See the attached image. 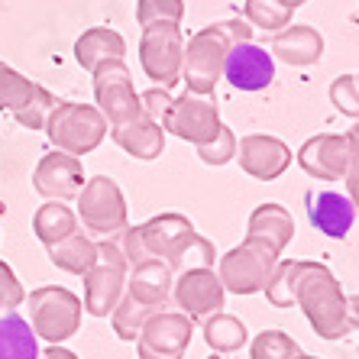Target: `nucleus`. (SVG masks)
Masks as SVG:
<instances>
[{"mask_svg": "<svg viewBox=\"0 0 359 359\" xmlns=\"http://www.w3.org/2000/svg\"><path fill=\"white\" fill-rule=\"evenodd\" d=\"M294 304L304 311L308 324L314 327V334L324 340H340L353 330L350 320V304L343 294L340 282L324 262L304 259L298 272V285H294Z\"/></svg>", "mask_w": 359, "mask_h": 359, "instance_id": "1", "label": "nucleus"}, {"mask_svg": "<svg viewBox=\"0 0 359 359\" xmlns=\"http://www.w3.org/2000/svg\"><path fill=\"white\" fill-rule=\"evenodd\" d=\"M194 233L198 230H194V224L188 217H182V214H159V217L146 220L140 226H123V233L117 240L130 269L149 259H162L168 266Z\"/></svg>", "mask_w": 359, "mask_h": 359, "instance_id": "2", "label": "nucleus"}, {"mask_svg": "<svg viewBox=\"0 0 359 359\" xmlns=\"http://www.w3.org/2000/svg\"><path fill=\"white\" fill-rule=\"evenodd\" d=\"M107 120L94 104H78V100H59L55 110L46 120V136L59 152L68 156H88L104 142L107 136Z\"/></svg>", "mask_w": 359, "mask_h": 359, "instance_id": "3", "label": "nucleus"}, {"mask_svg": "<svg viewBox=\"0 0 359 359\" xmlns=\"http://www.w3.org/2000/svg\"><path fill=\"white\" fill-rule=\"evenodd\" d=\"M278 256L266 240L259 236H246L240 246H233L230 252L217 256V278L224 285V292L230 294H259L269 285L272 272L278 266Z\"/></svg>", "mask_w": 359, "mask_h": 359, "instance_id": "4", "label": "nucleus"}, {"mask_svg": "<svg viewBox=\"0 0 359 359\" xmlns=\"http://www.w3.org/2000/svg\"><path fill=\"white\" fill-rule=\"evenodd\" d=\"M26 311H29V327L33 334L46 343H65L78 334L81 327L84 304L75 292L62 285H42L26 294Z\"/></svg>", "mask_w": 359, "mask_h": 359, "instance_id": "5", "label": "nucleus"}, {"mask_svg": "<svg viewBox=\"0 0 359 359\" xmlns=\"http://www.w3.org/2000/svg\"><path fill=\"white\" fill-rule=\"evenodd\" d=\"M230 36L224 33L220 23H210L204 29L191 36L184 42V52H182V81L188 84L191 94H204L210 97L217 81L224 78V62H226V52H230Z\"/></svg>", "mask_w": 359, "mask_h": 359, "instance_id": "6", "label": "nucleus"}, {"mask_svg": "<svg viewBox=\"0 0 359 359\" xmlns=\"http://www.w3.org/2000/svg\"><path fill=\"white\" fill-rule=\"evenodd\" d=\"M126 272H130V262H126L123 250H120V240L110 236V240L97 243V259L94 266L84 272V311L91 318H110V311L117 308V301L126 292Z\"/></svg>", "mask_w": 359, "mask_h": 359, "instance_id": "7", "label": "nucleus"}, {"mask_svg": "<svg viewBox=\"0 0 359 359\" xmlns=\"http://www.w3.org/2000/svg\"><path fill=\"white\" fill-rule=\"evenodd\" d=\"M78 220L88 233H97L100 240L120 236L126 226V198L120 184L107 175H94L78 191Z\"/></svg>", "mask_w": 359, "mask_h": 359, "instance_id": "8", "label": "nucleus"}, {"mask_svg": "<svg viewBox=\"0 0 359 359\" xmlns=\"http://www.w3.org/2000/svg\"><path fill=\"white\" fill-rule=\"evenodd\" d=\"M94 75V107L104 114L107 126H123L133 117H140V94L133 88V75L123 59H110L91 72Z\"/></svg>", "mask_w": 359, "mask_h": 359, "instance_id": "9", "label": "nucleus"}, {"mask_svg": "<svg viewBox=\"0 0 359 359\" xmlns=\"http://www.w3.org/2000/svg\"><path fill=\"white\" fill-rule=\"evenodd\" d=\"M182 52H184L182 26L159 23L142 29V39H140L142 72L159 88H165V91H172L182 81Z\"/></svg>", "mask_w": 359, "mask_h": 359, "instance_id": "10", "label": "nucleus"}, {"mask_svg": "<svg viewBox=\"0 0 359 359\" xmlns=\"http://www.w3.org/2000/svg\"><path fill=\"white\" fill-rule=\"evenodd\" d=\"M194 320L184 318L182 311H159L142 324L136 337L140 359H182L191 346Z\"/></svg>", "mask_w": 359, "mask_h": 359, "instance_id": "11", "label": "nucleus"}, {"mask_svg": "<svg viewBox=\"0 0 359 359\" xmlns=\"http://www.w3.org/2000/svg\"><path fill=\"white\" fill-rule=\"evenodd\" d=\"M217 126H220V110L214 104V97L184 91L182 97L172 100L162 130L184 142H191V146H201V142H208L217 133Z\"/></svg>", "mask_w": 359, "mask_h": 359, "instance_id": "12", "label": "nucleus"}, {"mask_svg": "<svg viewBox=\"0 0 359 359\" xmlns=\"http://www.w3.org/2000/svg\"><path fill=\"white\" fill-rule=\"evenodd\" d=\"M172 301L184 318L208 320L210 314L224 311L226 292L214 269H188V272H178L172 282Z\"/></svg>", "mask_w": 359, "mask_h": 359, "instance_id": "13", "label": "nucleus"}, {"mask_svg": "<svg viewBox=\"0 0 359 359\" xmlns=\"http://www.w3.org/2000/svg\"><path fill=\"white\" fill-rule=\"evenodd\" d=\"M236 162L250 178L256 182H276L285 175V168L292 165V149L278 136L250 133L236 142Z\"/></svg>", "mask_w": 359, "mask_h": 359, "instance_id": "14", "label": "nucleus"}, {"mask_svg": "<svg viewBox=\"0 0 359 359\" xmlns=\"http://www.w3.org/2000/svg\"><path fill=\"white\" fill-rule=\"evenodd\" d=\"M84 165L81 159L68 156V152L52 149L39 159L33 172V188L42 194L46 201H72L78 198V191L84 188Z\"/></svg>", "mask_w": 359, "mask_h": 359, "instance_id": "15", "label": "nucleus"}, {"mask_svg": "<svg viewBox=\"0 0 359 359\" xmlns=\"http://www.w3.org/2000/svg\"><path fill=\"white\" fill-rule=\"evenodd\" d=\"M224 78L236 91H266L276 78V59L256 42H236L226 52Z\"/></svg>", "mask_w": 359, "mask_h": 359, "instance_id": "16", "label": "nucleus"}, {"mask_svg": "<svg viewBox=\"0 0 359 359\" xmlns=\"http://www.w3.org/2000/svg\"><path fill=\"white\" fill-rule=\"evenodd\" d=\"M298 165L318 182H343L350 172V149L346 140L334 133L311 136L298 149Z\"/></svg>", "mask_w": 359, "mask_h": 359, "instance_id": "17", "label": "nucleus"}, {"mask_svg": "<svg viewBox=\"0 0 359 359\" xmlns=\"http://www.w3.org/2000/svg\"><path fill=\"white\" fill-rule=\"evenodd\" d=\"M172 282H175V272L162 259H149L126 272V294L152 311H168V304H172Z\"/></svg>", "mask_w": 359, "mask_h": 359, "instance_id": "18", "label": "nucleus"}, {"mask_svg": "<svg viewBox=\"0 0 359 359\" xmlns=\"http://www.w3.org/2000/svg\"><path fill=\"white\" fill-rule=\"evenodd\" d=\"M272 59L285 62L292 68H308L314 62H320L324 55V36L308 23H288L285 29H278L272 39Z\"/></svg>", "mask_w": 359, "mask_h": 359, "instance_id": "19", "label": "nucleus"}, {"mask_svg": "<svg viewBox=\"0 0 359 359\" xmlns=\"http://www.w3.org/2000/svg\"><path fill=\"white\" fill-rule=\"evenodd\" d=\"M107 133L126 156H133V159H140V162L159 159L162 149H165V130H162L156 120L146 117V114L133 117L123 126H114V130H107Z\"/></svg>", "mask_w": 359, "mask_h": 359, "instance_id": "20", "label": "nucleus"}, {"mask_svg": "<svg viewBox=\"0 0 359 359\" xmlns=\"http://www.w3.org/2000/svg\"><path fill=\"white\" fill-rule=\"evenodd\" d=\"M308 217L320 233L334 236V240H343V236L353 230V224H356V210H353V204H350L346 194L320 191V194H311Z\"/></svg>", "mask_w": 359, "mask_h": 359, "instance_id": "21", "label": "nucleus"}, {"mask_svg": "<svg viewBox=\"0 0 359 359\" xmlns=\"http://www.w3.org/2000/svg\"><path fill=\"white\" fill-rule=\"evenodd\" d=\"M123 55H126V39L110 26H91L75 42V59L84 72H94L104 62L123 59Z\"/></svg>", "mask_w": 359, "mask_h": 359, "instance_id": "22", "label": "nucleus"}, {"mask_svg": "<svg viewBox=\"0 0 359 359\" xmlns=\"http://www.w3.org/2000/svg\"><path fill=\"white\" fill-rule=\"evenodd\" d=\"M246 236H259V240H266L276 252H282L285 246L294 240V220L282 204L269 201V204H259V208L250 214Z\"/></svg>", "mask_w": 359, "mask_h": 359, "instance_id": "23", "label": "nucleus"}, {"mask_svg": "<svg viewBox=\"0 0 359 359\" xmlns=\"http://www.w3.org/2000/svg\"><path fill=\"white\" fill-rule=\"evenodd\" d=\"M0 359H39V337L17 311L0 318Z\"/></svg>", "mask_w": 359, "mask_h": 359, "instance_id": "24", "label": "nucleus"}, {"mask_svg": "<svg viewBox=\"0 0 359 359\" xmlns=\"http://www.w3.org/2000/svg\"><path fill=\"white\" fill-rule=\"evenodd\" d=\"M75 230H78V214L72 208H65V201H46L33 214V233L42 246H55Z\"/></svg>", "mask_w": 359, "mask_h": 359, "instance_id": "25", "label": "nucleus"}, {"mask_svg": "<svg viewBox=\"0 0 359 359\" xmlns=\"http://www.w3.org/2000/svg\"><path fill=\"white\" fill-rule=\"evenodd\" d=\"M46 252H49L52 266H59L62 272L84 276V272L94 266V259H97V243H94L88 233H78L75 230V233L59 240L55 246H46Z\"/></svg>", "mask_w": 359, "mask_h": 359, "instance_id": "26", "label": "nucleus"}, {"mask_svg": "<svg viewBox=\"0 0 359 359\" xmlns=\"http://www.w3.org/2000/svg\"><path fill=\"white\" fill-rule=\"evenodd\" d=\"M204 340H208L210 353L226 356V353L243 350L246 340H250V334H246V324H243L240 318L217 311V314H210V318L204 320Z\"/></svg>", "mask_w": 359, "mask_h": 359, "instance_id": "27", "label": "nucleus"}, {"mask_svg": "<svg viewBox=\"0 0 359 359\" xmlns=\"http://www.w3.org/2000/svg\"><path fill=\"white\" fill-rule=\"evenodd\" d=\"M152 314H159V311L146 308V304L133 301L130 294L123 292V298L117 301V308L110 311V324H114V334H117L120 340H136V337H140V330H142V324H146Z\"/></svg>", "mask_w": 359, "mask_h": 359, "instance_id": "28", "label": "nucleus"}, {"mask_svg": "<svg viewBox=\"0 0 359 359\" xmlns=\"http://www.w3.org/2000/svg\"><path fill=\"white\" fill-rule=\"evenodd\" d=\"M304 259H278L276 272L269 278V285L262 288L272 308H292L294 304V285H298V272Z\"/></svg>", "mask_w": 359, "mask_h": 359, "instance_id": "29", "label": "nucleus"}, {"mask_svg": "<svg viewBox=\"0 0 359 359\" xmlns=\"http://www.w3.org/2000/svg\"><path fill=\"white\" fill-rule=\"evenodd\" d=\"M294 10L282 7L278 0H246V23L256 26V29H266V33H278L292 23Z\"/></svg>", "mask_w": 359, "mask_h": 359, "instance_id": "30", "label": "nucleus"}, {"mask_svg": "<svg viewBox=\"0 0 359 359\" xmlns=\"http://www.w3.org/2000/svg\"><path fill=\"white\" fill-rule=\"evenodd\" d=\"M55 104H59V97L49 94L42 84H36L29 100L13 114V120H17L23 130H46V120H49V114L55 110Z\"/></svg>", "mask_w": 359, "mask_h": 359, "instance_id": "31", "label": "nucleus"}, {"mask_svg": "<svg viewBox=\"0 0 359 359\" xmlns=\"http://www.w3.org/2000/svg\"><path fill=\"white\" fill-rule=\"evenodd\" d=\"M33 88H36V81H29L26 75H20L17 68H10L0 62V110L17 114L26 100H29Z\"/></svg>", "mask_w": 359, "mask_h": 359, "instance_id": "32", "label": "nucleus"}, {"mask_svg": "<svg viewBox=\"0 0 359 359\" xmlns=\"http://www.w3.org/2000/svg\"><path fill=\"white\" fill-rule=\"evenodd\" d=\"M298 353H301L298 340L288 337L285 330H262V334L250 343L252 359H294Z\"/></svg>", "mask_w": 359, "mask_h": 359, "instance_id": "33", "label": "nucleus"}, {"mask_svg": "<svg viewBox=\"0 0 359 359\" xmlns=\"http://www.w3.org/2000/svg\"><path fill=\"white\" fill-rule=\"evenodd\" d=\"M214 262H217V250H214V243L204 240L201 233H194L191 240L184 243V250L168 262V269L178 276V272H188V269H214Z\"/></svg>", "mask_w": 359, "mask_h": 359, "instance_id": "34", "label": "nucleus"}, {"mask_svg": "<svg viewBox=\"0 0 359 359\" xmlns=\"http://www.w3.org/2000/svg\"><path fill=\"white\" fill-rule=\"evenodd\" d=\"M182 17H184V0H136V23L142 29L159 23L182 26Z\"/></svg>", "mask_w": 359, "mask_h": 359, "instance_id": "35", "label": "nucleus"}, {"mask_svg": "<svg viewBox=\"0 0 359 359\" xmlns=\"http://www.w3.org/2000/svg\"><path fill=\"white\" fill-rule=\"evenodd\" d=\"M194 149H198L204 165H226V162H233V156H236V136L226 123H220L217 133L210 136L208 142L194 146Z\"/></svg>", "mask_w": 359, "mask_h": 359, "instance_id": "36", "label": "nucleus"}, {"mask_svg": "<svg viewBox=\"0 0 359 359\" xmlns=\"http://www.w3.org/2000/svg\"><path fill=\"white\" fill-rule=\"evenodd\" d=\"M330 100L340 110L343 117H356L359 120V84L356 75H340L330 84Z\"/></svg>", "mask_w": 359, "mask_h": 359, "instance_id": "37", "label": "nucleus"}, {"mask_svg": "<svg viewBox=\"0 0 359 359\" xmlns=\"http://www.w3.org/2000/svg\"><path fill=\"white\" fill-rule=\"evenodd\" d=\"M23 301H26V292H23V285H20L17 272L0 259V311L10 314V311H17Z\"/></svg>", "mask_w": 359, "mask_h": 359, "instance_id": "38", "label": "nucleus"}, {"mask_svg": "<svg viewBox=\"0 0 359 359\" xmlns=\"http://www.w3.org/2000/svg\"><path fill=\"white\" fill-rule=\"evenodd\" d=\"M172 94L165 91V88H149V91H142L140 94V110L146 114L149 120H156V123H165L168 117V107H172Z\"/></svg>", "mask_w": 359, "mask_h": 359, "instance_id": "39", "label": "nucleus"}, {"mask_svg": "<svg viewBox=\"0 0 359 359\" xmlns=\"http://www.w3.org/2000/svg\"><path fill=\"white\" fill-rule=\"evenodd\" d=\"M343 182H346V198H350L353 210H356V217H359V168H350Z\"/></svg>", "mask_w": 359, "mask_h": 359, "instance_id": "40", "label": "nucleus"}, {"mask_svg": "<svg viewBox=\"0 0 359 359\" xmlns=\"http://www.w3.org/2000/svg\"><path fill=\"white\" fill-rule=\"evenodd\" d=\"M343 140H346V149H350V168H359V123Z\"/></svg>", "mask_w": 359, "mask_h": 359, "instance_id": "41", "label": "nucleus"}, {"mask_svg": "<svg viewBox=\"0 0 359 359\" xmlns=\"http://www.w3.org/2000/svg\"><path fill=\"white\" fill-rule=\"evenodd\" d=\"M39 359H78L72 350H65L62 343H49V350L39 353Z\"/></svg>", "mask_w": 359, "mask_h": 359, "instance_id": "42", "label": "nucleus"}, {"mask_svg": "<svg viewBox=\"0 0 359 359\" xmlns=\"http://www.w3.org/2000/svg\"><path fill=\"white\" fill-rule=\"evenodd\" d=\"M346 304H350V320H353V330H359V294H353V298H346Z\"/></svg>", "mask_w": 359, "mask_h": 359, "instance_id": "43", "label": "nucleus"}, {"mask_svg": "<svg viewBox=\"0 0 359 359\" xmlns=\"http://www.w3.org/2000/svg\"><path fill=\"white\" fill-rule=\"evenodd\" d=\"M278 4H282V7H288V10H298V7H304L308 0H278Z\"/></svg>", "mask_w": 359, "mask_h": 359, "instance_id": "44", "label": "nucleus"}, {"mask_svg": "<svg viewBox=\"0 0 359 359\" xmlns=\"http://www.w3.org/2000/svg\"><path fill=\"white\" fill-rule=\"evenodd\" d=\"M294 359H320V356H308V353H298Z\"/></svg>", "mask_w": 359, "mask_h": 359, "instance_id": "45", "label": "nucleus"}, {"mask_svg": "<svg viewBox=\"0 0 359 359\" xmlns=\"http://www.w3.org/2000/svg\"><path fill=\"white\" fill-rule=\"evenodd\" d=\"M208 359H226V356H220V353H210V356Z\"/></svg>", "mask_w": 359, "mask_h": 359, "instance_id": "46", "label": "nucleus"}, {"mask_svg": "<svg viewBox=\"0 0 359 359\" xmlns=\"http://www.w3.org/2000/svg\"><path fill=\"white\" fill-rule=\"evenodd\" d=\"M356 84H359V75H356Z\"/></svg>", "mask_w": 359, "mask_h": 359, "instance_id": "47", "label": "nucleus"}]
</instances>
